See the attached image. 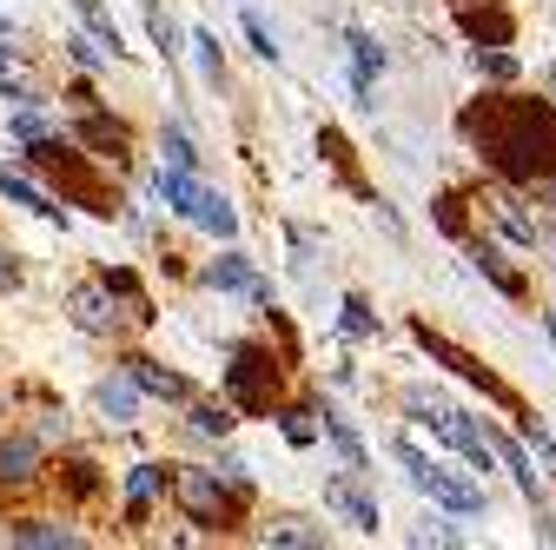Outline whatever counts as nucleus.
<instances>
[{
	"label": "nucleus",
	"instance_id": "obj_1",
	"mask_svg": "<svg viewBox=\"0 0 556 550\" xmlns=\"http://www.w3.org/2000/svg\"><path fill=\"white\" fill-rule=\"evenodd\" d=\"M464 133L510 186H536L556 173V107L549 100H523V93L483 100L464 113Z\"/></svg>",
	"mask_w": 556,
	"mask_h": 550
},
{
	"label": "nucleus",
	"instance_id": "obj_2",
	"mask_svg": "<svg viewBox=\"0 0 556 550\" xmlns=\"http://www.w3.org/2000/svg\"><path fill=\"white\" fill-rule=\"evenodd\" d=\"M410 338H417V346H425V359H431V365H451V372H457L464 385H477V391H483V398H491V404H504V411H510V418L523 425V438H536V445L549 451V438L536 432V418H530V411H523V398H517V391H510V385H504V378H497L491 365H477V359H470L464 346H451V338H444V332H431L425 318H410Z\"/></svg>",
	"mask_w": 556,
	"mask_h": 550
},
{
	"label": "nucleus",
	"instance_id": "obj_3",
	"mask_svg": "<svg viewBox=\"0 0 556 550\" xmlns=\"http://www.w3.org/2000/svg\"><path fill=\"white\" fill-rule=\"evenodd\" d=\"M27 166L34 173H47L66 199H74V205H87V213H119V199H113V186L87 166V153H74V147H66V140H53V133H47V140H27Z\"/></svg>",
	"mask_w": 556,
	"mask_h": 550
},
{
	"label": "nucleus",
	"instance_id": "obj_4",
	"mask_svg": "<svg viewBox=\"0 0 556 550\" xmlns=\"http://www.w3.org/2000/svg\"><path fill=\"white\" fill-rule=\"evenodd\" d=\"M391 451H397V464L410 471V485L425 491L431 504H444V511H457V517H477V511H483V485H477V477H464V471H451V464L425 458L410 438H397Z\"/></svg>",
	"mask_w": 556,
	"mask_h": 550
},
{
	"label": "nucleus",
	"instance_id": "obj_5",
	"mask_svg": "<svg viewBox=\"0 0 556 550\" xmlns=\"http://www.w3.org/2000/svg\"><path fill=\"white\" fill-rule=\"evenodd\" d=\"M173 498H179V511H186L199 530H232V524H239V498H245V491H239V485H226L219 471H192V464H186V471L173 477Z\"/></svg>",
	"mask_w": 556,
	"mask_h": 550
},
{
	"label": "nucleus",
	"instance_id": "obj_6",
	"mask_svg": "<svg viewBox=\"0 0 556 550\" xmlns=\"http://www.w3.org/2000/svg\"><path fill=\"white\" fill-rule=\"evenodd\" d=\"M271 385H278V365L258 352V346H232V365H226V398L239 411H265L271 404Z\"/></svg>",
	"mask_w": 556,
	"mask_h": 550
},
{
	"label": "nucleus",
	"instance_id": "obj_7",
	"mask_svg": "<svg viewBox=\"0 0 556 550\" xmlns=\"http://www.w3.org/2000/svg\"><path fill=\"white\" fill-rule=\"evenodd\" d=\"M40 477V438L14 432V438H0V491H27Z\"/></svg>",
	"mask_w": 556,
	"mask_h": 550
},
{
	"label": "nucleus",
	"instance_id": "obj_8",
	"mask_svg": "<svg viewBox=\"0 0 556 550\" xmlns=\"http://www.w3.org/2000/svg\"><path fill=\"white\" fill-rule=\"evenodd\" d=\"M325 504L352 524V530H378V498H365L358 491V471H344V477H331L325 485Z\"/></svg>",
	"mask_w": 556,
	"mask_h": 550
},
{
	"label": "nucleus",
	"instance_id": "obj_9",
	"mask_svg": "<svg viewBox=\"0 0 556 550\" xmlns=\"http://www.w3.org/2000/svg\"><path fill=\"white\" fill-rule=\"evenodd\" d=\"M66 312H74V325L80 332H119V312H113V286L100 279V286H74V299H66Z\"/></svg>",
	"mask_w": 556,
	"mask_h": 550
},
{
	"label": "nucleus",
	"instance_id": "obj_10",
	"mask_svg": "<svg viewBox=\"0 0 556 550\" xmlns=\"http://www.w3.org/2000/svg\"><path fill=\"white\" fill-rule=\"evenodd\" d=\"M205 286H219V292H252L258 305H271V286H265L258 272L245 265V252H226V259H213V265H205Z\"/></svg>",
	"mask_w": 556,
	"mask_h": 550
},
{
	"label": "nucleus",
	"instance_id": "obj_11",
	"mask_svg": "<svg viewBox=\"0 0 556 550\" xmlns=\"http://www.w3.org/2000/svg\"><path fill=\"white\" fill-rule=\"evenodd\" d=\"M74 140H80V147H93L100 160L126 166V126H119V120H106V113H80V126H74Z\"/></svg>",
	"mask_w": 556,
	"mask_h": 550
},
{
	"label": "nucleus",
	"instance_id": "obj_12",
	"mask_svg": "<svg viewBox=\"0 0 556 550\" xmlns=\"http://www.w3.org/2000/svg\"><path fill=\"white\" fill-rule=\"evenodd\" d=\"M312 411H318V425H325V438L338 445V458H344V471H358V477H365V445H358V432H352V418H344V411H338V404H325V398H318Z\"/></svg>",
	"mask_w": 556,
	"mask_h": 550
},
{
	"label": "nucleus",
	"instance_id": "obj_13",
	"mask_svg": "<svg viewBox=\"0 0 556 550\" xmlns=\"http://www.w3.org/2000/svg\"><path fill=\"white\" fill-rule=\"evenodd\" d=\"M344 47H352V93H358V107H378V100H371V87H378V66H384L378 40H371V34H352Z\"/></svg>",
	"mask_w": 556,
	"mask_h": 550
},
{
	"label": "nucleus",
	"instance_id": "obj_14",
	"mask_svg": "<svg viewBox=\"0 0 556 550\" xmlns=\"http://www.w3.org/2000/svg\"><path fill=\"white\" fill-rule=\"evenodd\" d=\"M470 265H477V272H483V279H491L504 299H523V292H530V286H523V272H510V265H504V252H497V246H483V239L470 246Z\"/></svg>",
	"mask_w": 556,
	"mask_h": 550
},
{
	"label": "nucleus",
	"instance_id": "obj_15",
	"mask_svg": "<svg viewBox=\"0 0 556 550\" xmlns=\"http://www.w3.org/2000/svg\"><path fill=\"white\" fill-rule=\"evenodd\" d=\"M126 372H132V385L147 391V398H186V378H179V372H166L160 359H139V352H132V359H126Z\"/></svg>",
	"mask_w": 556,
	"mask_h": 550
},
{
	"label": "nucleus",
	"instance_id": "obj_16",
	"mask_svg": "<svg viewBox=\"0 0 556 550\" xmlns=\"http://www.w3.org/2000/svg\"><path fill=\"white\" fill-rule=\"evenodd\" d=\"M318 153H325V160L338 166V179L352 186V192H358L365 205H378V192H371V186L358 179V166H352V147H344V133H338V126H325V133H318Z\"/></svg>",
	"mask_w": 556,
	"mask_h": 550
},
{
	"label": "nucleus",
	"instance_id": "obj_17",
	"mask_svg": "<svg viewBox=\"0 0 556 550\" xmlns=\"http://www.w3.org/2000/svg\"><path fill=\"white\" fill-rule=\"evenodd\" d=\"M153 192H160V199L173 205V213H186V220H192V205H199V192H205V186L192 179V166H160Z\"/></svg>",
	"mask_w": 556,
	"mask_h": 550
},
{
	"label": "nucleus",
	"instance_id": "obj_18",
	"mask_svg": "<svg viewBox=\"0 0 556 550\" xmlns=\"http://www.w3.org/2000/svg\"><path fill=\"white\" fill-rule=\"evenodd\" d=\"M8 543H27V550H66V543H80L66 524H40V517H14L8 524Z\"/></svg>",
	"mask_w": 556,
	"mask_h": 550
},
{
	"label": "nucleus",
	"instance_id": "obj_19",
	"mask_svg": "<svg viewBox=\"0 0 556 550\" xmlns=\"http://www.w3.org/2000/svg\"><path fill=\"white\" fill-rule=\"evenodd\" d=\"M0 199L27 205V213H40V220H66V213H60V205H53V199H47V192H40L27 173H8V166H0Z\"/></svg>",
	"mask_w": 556,
	"mask_h": 550
},
{
	"label": "nucleus",
	"instance_id": "obj_20",
	"mask_svg": "<svg viewBox=\"0 0 556 550\" xmlns=\"http://www.w3.org/2000/svg\"><path fill=\"white\" fill-rule=\"evenodd\" d=\"M457 21H464V34H470L477 47H504V40H510V14H497L491 0H483V8H464Z\"/></svg>",
	"mask_w": 556,
	"mask_h": 550
},
{
	"label": "nucleus",
	"instance_id": "obj_21",
	"mask_svg": "<svg viewBox=\"0 0 556 550\" xmlns=\"http://www.w3.org/2000/svg\"><path fill=\"white\" fill-rule=\"evenodd\" d=\"M160 485H166L160 464H132V477H126V517H132V524L147 517V504L160 498Z\"/></svg>",
	"mask_w": 556,
	"mask_h": 550
},
{
	"label": "nucleus",
	"instance_id": "obj_22",
	"mask_svg": "<svg viewBox=\"0 0 556 550\" xmlns=\"http://www.w3.org/2000/svg\"><path fill=\"white\" fill-rule=\"evenodd\" d=\"M192 226H205V233L232 239V233H239V213H232V199H226V192H199V205H192Z\"/></svg>",
	"mask_w": 556,
	"mask_h": 550
},
{
	"label": "nucleus",
	"instance_id": "obj_23",
	"mask_svg": "<svg viewBox=\"0 0 556 550\" xmlns=\"http://www.w3.org/2000/svg\"><path fill=\"white\" fill-rule=\"evenodd\" d=\"M74 8H80V21L93 27V40H106V47H113V60H119V53H126V40H119V21L106 14V0H74Z\"/></svg>",
	"mask_w": 556,
	"mask_h": 550
},
{
	"label": "nucleus",
	"instance_id": "obj_24",
	"mask_svg": "<svg viewBox=\"0 0 556 550\" xmlns=\"http://www.w3.org/2000/svg\"><path fill=\"white\" fill-rule=\"evenodd\" d=\"M491 205H497V226H504V233H510L517 246H536V239H543V226H536V220L523 213L517 199H491Z\"/></svg>",
	"mask_w": 556,
	"mask_h": 550
},
{
	"label": "nucleus",
	"instance_id": "obj_25",
	"mask_svg": "<svg viewBox=\"0 0 556 550\" xmlns=\"http://www.w3.org/2000/svg\"><path fill=\"white\" fill-rule=\"evenodd\" d=\"M265 543H299V550H318V543H325V530H318V524H305V517H278V524H265Z\"/></svg>",
	"mask_w": 556,
	"mask_h": 550
},
{
	"label": "nucleus",
	"instance_id": "obj_26",
	"mask_svg": "<svg viewBox=\"0 0 556 550\" xmlns=\"http://www.w3.org/2000/svg\"><path fill=\"white\" fill-rule=\"evenodd\" d=\"M338 332H344V338H371V332H378V312H371L358 292H344V305H338Z\"/></svg>",
	"mask_w": 556,
	"mask_h": 550
},
{
	"label": "nucleus",
	"instance_id": "obj_27",
	"mask_svg": "<svg viewBox=\"0 0 556 550\" xmlns=\"http://www.w3.org/2000/svg\"><path fill=\"white\" fill-rule=\"evenodd\" d=\"M100 279H106V286H113V292H119V299L132 305V318H139V325H147V318H153V305H147V292H139V279H132V272H126V265H106V272H100Z\"/></svg>",
	"mask_w": 556,
	"mask_h": 550
},
{
	"label": "nucleus",
	"instance_id": "obj_28",
	"mask_svg": "<svg viewBox=\"0 0 556 550\" xmlns=\"http://www.w3.org/2000/svg\"><path fill=\"white\" fill-rule=\"evenodd\" d=\"M132 391H139V385H132V372H126V378H106L93 398H100L106 418H119V425H126V418H132Z\"/></svg>",
	"mask_w": 556,
	"mask_h": 550
},
{
	"label": "nucleus",
	"instance_id": "obj_29",
	"mask_svg": "<svg viewBox=\"0 0 556 550\" xmlns=\"http://www.w3.org/2000/svg\"><path fill=\"white\" fill-rule=\"evenodd\" d=\"M491 445H497V458L510 464V477H517V485H523V498H536V471H530L523 445H517V438H504V432H491Z\"/></svg>",
	"mask_w": 556,
	"mask_h": 550
},
{
	"label": "nucleus",
	"instance_id": "obj_30",
	"mask_svg": "<svg viewBox=\"0 0 556 550\" xmlns=\"http://www.w3.org/2000/svg\"><path fill=\"white\" fill-rule=\"evenodd\" d=\"M192 432L199 438H226L232 432V398L226 404H192Z\"/></svg>",
	"mask_w": 556,
	"mask_h": 550
},
{
	"label": "nucleus",
	"instance_id": "obj_31",
	"mask_svg": "<svg viewBox=\"0 0 556 550\" xmlns=\"http://www.w3.org/2000/svg\"><path fill=\"white\" fill-rule=\"evenodd\" d=\"M192 60H199V74H205V80H219V74H226V66H219V34H213V27H199V34H192Z\"/></svg>",
	"mask_w": 556,
	"mask_h": 550
},
{
	"label": "nucleus",
	"instance_id": "obj_32",
	"mask_svg": "<svg viewBox=\"0 0 556 550\" xmlns=\"http://www.w3.org/2000/svg\"><path fill=\"white\" fill-rule=\"evenodd\" d=\"M166 166H199V147H192V133L179 120L166 126Z\"/></svg>",
	"mask_w": 556,
	"mask_h": 550
},
{
	"label": "nucleus",
	"instance_id": "obj_33",
	"mask_svg": "<svg viewBox=\"0 0 556 550\" xmlns=\"http://www.w3.org/2000/svg\"><path fill=\"white\" fill-rule=\"evenodd\" d=\"M312 418H318V411H278V432H286L292 445H312V438L325 432V425H312Z\"/></svg>",
	"mask_w": 556,
	"mask_h": 550
},
{
	"label": "nucleus",
	"instance_id": "obj_34",
	"mask_svg": "<svg viewBox=\"0 0 556 550\" xmlns=\"http://www.w3.org/2000/svg\"><path fill=\"white\" fill-rule=\"evenodd\" d=\"M60 471H66V491H74V498H93L100 491V464L74 458V464H60Z\"/></svg>",
	"mask_w": 556,
	"mask_h": 550
},
{
	"label": "nucleus",
	"instance_id": "obj_35",
	"mask_svg": "<svg viewBox=\"0 0 556 550\" xmlns=\"http://www.w3.org/2000/svg\"><path fill=\"white\" fill-rule=\"evenodd\" d=\"M477 66L491 80H517V53H504V47H477Z\"/></svg>",
	"mask_w": 556,
	"mask_h": 550
},
{
	"label": "nucleus",
	"instance_id": "obj_36",
	"mask_svg": "<svg viewBox=\"0 0 556 550\" xmlns=\"http://www.w3.org/2000/svg\"><path fill=\"white\" fill-rule=\"evenodd\" d=\"M60 47H66V53H74V60H80V66H100V60H106V53H113V47H106V40H87V34H66V40H60Z\"/></svg>",
	"mask_w": 556,
	"mask_h": 550
},
{
	"label": "nucleus",
	"instance_id": "obj_37",
	"mask_svg": "<svg viewBox=\"0 0 556 550\" xmlns=\"http://www.w3.org/2000/svg\"><path fill=\"white\" fill-rule=\"evenodd\" d=\"M438 226H444L451 239H464V199H457V192H444V199H438Z\"/></svg>",
	"mask_w": 556,
	"mask_h": 550
},
{
	"label": "nucleus",
	"instance_id": "obj_38",
	"mask_svg": "<svg viewBox=\"0 0 556 550\" xmlns=\"http://www.w3.org/2000/svg\"><path fill=\"white\" fill-rule=\"evenodd\" d=\"M14 133H21V140H47V113H34V100L14 113Z\"/></svg>",
	"mask_w": 556,
	"mask_h": 550
},
{
	"label": "nucleus",
	"instance_id": "obj_39",
	"mask_svg": "<svg viewBox=\"0 0 556 550\" xmlns=\"http://www.w3.org/2000/svg\"><path fill=\"white\" fill-rule=\"evenodd\" d=\"M245 40H252V53H258V60H278V47H271V34H265V21H258V14H245Z\"/></svg>",
	"mask_w": 556,
	"mask_h": 550
},
{
	"label": "nucleus",
	"instance_id": "obj_40",
	"mask_svg": "<svg viewBox=\"0 0 556 550\" xmlns=\"http://www.w3.org/2000/svg\"><path fill=\"white\" fill-rule=\"evenodd\" d=\"M219 477H226V485H239V491H252V471H245V458H219Z\"/></svg>",
	"mask_w": 556,
	"mask_h": 550
},
{
	"label": "nucleus",
	"instance_id": "obj_41",
	"mask_svg": "<svg viewBox=\"0 0 556 550\" xmlns=\"http://www.w3.org/2000/svg\"><path fill=\"white\" fill-rule=\"evenodd\" d=\"M410 543H457V530H451V524H438V517H431V524H425V530H410Z\"/></svg>",
	"mask_w": 556,
	"mask_h": 550
},
{
	"label": "nucleus",
	"instance_id": "obj_42",
	"mask_svg": "<svg viewBox=\"0 0 556 550\" xmlns=\"http://www.w3.org/2000/svg\"><path fill=\"white\" fill-rule=\"evenodd\" d=\"M14 286H21V265H14L8 252H0V292H14Z\"/></svg>",
	"mask_w": 556,
	"mask_h": 550
},
{
	"label": "nucleus",
	"instance_id": "obj_43",
	"mask_svg": "<svg viewBox=\"0 0 556 550\" xmlns=\"http://www.w3.org/2000/svg\"><path fill=\"white\" fill-rule=\"evenodd\" d=\"M536 205H543V220L556 226V186H543V192H536Z\"/></svg>",
	"mask_w": 556,
	"mask_h": 550
},
{
	"label": "nucleus",
	"instance_id": "obj_44",
	"mask_svg": "<svg viewBox=\"0 0 556 550\" xmlns=\"http://www.w3.org/2000/svg\"><path fill=\"white\" fill-rule=\"evenodd\" d=\"M536 537H543V543H556V517H549V511H536Z\"/></svg>",
	"mask_w": 556,
	"mask_h": 550
},
{
	"label": "nucleus",
	"instance_id": "obj_45",
	"mask_svg": "<svg viewBox=\"0 0 556 550\" xmlns=\"http://www.w3.org/2000/svg\"><path fill=\"white\" fill-rule=\"evenodd\" d=\"M464 8H477V0H457V14H464Z\"/></svg>",
	"mask_w": 556,
	"mask_h": 550
},
{
	"label": "nucleus",
	"instance_id": "obj_46",
	"mask_svg": "<svg viewBox=\"0 0 556 550\" xmlns=\"http://www.w3.org/2000/svg\"><path fill=\"white\" fill-rule=\"evenodd\" d=\"M139 8H153V0H139Z\"/></svg>",
	"mask_w": 556,
	"mask_h": 550
},
{
	"label": "nucleus",
	"instance_id": "obj_47",
	"mask_svg": "<svg viewBox=\"0 0 556 550\" xmlns=\"http://www.w3.org/2000/svg\"><path fill=\"white\" fill-rule=\"evenodd\" d=\"M0 40H8V27H0Z\"/></svg>",
	"mask_w": 556,
	"mask_h": 550
}]
</instances>
